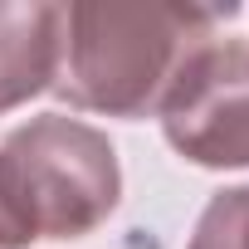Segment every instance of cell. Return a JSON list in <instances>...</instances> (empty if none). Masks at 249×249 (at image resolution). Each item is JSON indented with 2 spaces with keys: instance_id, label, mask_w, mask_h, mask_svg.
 <instances>
[{
  "instance_id": "cell-1",
  "label": "cell",
  "mask_w": 249,
  "mask_h": 249,
  "mask_svg": "<svg viewBox=\"0 0 249 249\" xmlns=\"http://www.w3.org/2000/svg\"><path fill=\"white\" fill-rule=\"evenodd\" d=\"M220 10L200 5H64L54 88L88 112H157L186 54L215 35Z\"/></svg>"
},
{
  "instance_id": "cell-2",
  "label": "cell",
  "mask_w": 249,
  "mask_h": 249,
  "mask_svg": "<svg viewBox=\"0 0 249 249\" xmlns=\"http://www.w3.org/2000/svg\"><path fill=\"white\" fill-rule=\"evenodd\" d=\"M117 152L78 117L44 112L0 142V200L30 244L93 234L117 210Z\"/></svg>"
},
{
  "instance_id": "cell-3",
  "label": "cell",
  "mask_w": 249,
  "mask_h": 249,
  "mask_svg": "<svg viewBox=\"0 0 249 249\" xmlns=\"http://www.w3.org/2000/svg\"><path fill=\"white\" fill-rule=\"evenodd\" d=\"M166 142L196 166H249V44L200 39L161 98Z\"/></svg>"
},
{
  "instance_id": "cell-4",
  "label": "cell",
  "mask_w": 249,
  "mask_h": 249,
  "mask_svg": "<svg viewBox=\"0 0 249 249\" xmlns=\"http://www.w3.org/2000/svg\"><path fill=\"white\" fill-rule=\"evenodd\" d=\"M64 54V5H5L0 0V112L54 88Z\"/></svg>"
},
{
  "instance_id": "cell-5",
  "label": "cell",
  "mask_w": 249,
  "mask_h": 249,
  "mask_svg": "<svg viewBox=\"0 0 249 249\" xmlns=\"http://www.w3.org/2000/svg\"><path fill=\"white\" fill-rule=\"evenodd\" d=\"M191 249H249V186L220 191L205 205V215L191 234Z\"/></svg>"
},
{
  "instance_id": "cell-6",
  "label": "cell",
  "mask_w": 249,
  "mask_h": 249,
  "mask_svg": "<svg viewBox=\"0 0 249 249\" xmlns=\"http://www.w3.org/2000/svg\"><path fill=\"white\" fill-rule=\"evenodd\" d=\"M30 239L20 234V225L10 220V210H5V200H0V249H25Z\"/></svg>"
}]
</instances>
